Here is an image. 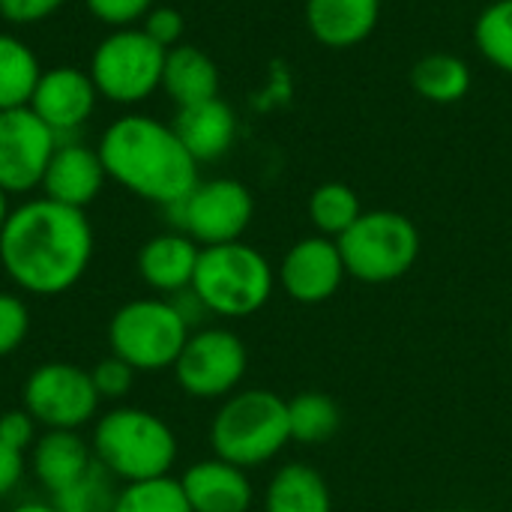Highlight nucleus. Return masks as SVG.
<instances>
[{
  "mask_svg": "<svg viewBox=\"0 0 512 512\" xmlns=\"http://www.w3.org/2000/svg\"><path fill=\"white\" fill-rule=\"evenodd\" d=\"M90 261L93 228L87 213L45 195L12 207L0 228V267L24 294H66L81 282Z\"/></svg>",
  "mask_w": 512,
  "mask_h": 512,
  "instance_id": "obj_1",
  "label": "nucleus"
},
{
  "mask_svg": "<svg viewBox=\"0 0 512 512\" xmlns=\"http://www.w3.org/2000/svg\"><path fill=\"white\" fill-rule=\"evenodd\" d=\"M96 150L108 180L159 207L180 204L201 180V165L183 147L174 126L150 114L117 117L102 132Z\"/></svg>",
  "mask_w": 512,
  "mask_h": 512,
  "instance_id": "obj_2",
  "label": "nucleus"
},
{
  "mask_svg": "<svg viewBox=\"0 0 512 512\" xmlns=\"http://www.w3.org/2000/svg\"><path fill=\"white\" fill-rule=\"evenodd\" d=\"M93 459L123 486L168 477L177 462V435L153 411L120 405L93 426Z\"/></svg>",
  "mask_w": 512,
  "mask_h": 512,
  "instance_id": "obj_3",
  "label": "nucleus"
},
{
  "mask_svg": "<svg viewBox=\"0 0 512 512\" xmlns=\"http://www.w3.org/2000/svg\"><path fill=\"white\" fill-rule=\"evenodd\" d=\"M288 444V399L276 396L273 390L231 393L210 423L213 456L243 471L273 462Z\"/></svg>",
  "mask_w": 512,
  "mask_h": 512,
  "instance_id": "obj_4",
  "label": "nucleus"
},
{
  "mask_svg": "<svg viewBox=\"0 0 512 512\" xmlns=\"http://www.w3.org/2000/svg\"><path fill=\"white\" fill-rule=\"evenodd\" d=\"M276 273L270 261L249 243L207 246L198 255L192 291L210 315L249 318L273 297Z\"/></svg>",
  "mask_w": 512,
  "mask_h": 512,
  "instance_id": "obj_5",
  "label": "nucleus"
},
{
  "mask_svg": "<svg viewBox=\"0 0 512 512\" xmlns=\"http://www.w3.org/2000/svg\"><path fill=\"white\" fill-rule=\"evenodd\" d=\"M336 243L348 276L366 285H387L411 273L423 246L414 219L396 210L363 213Z\"/></svg>",
  "mask_w": 512,
  "mask_h": 512,
  "instance_id": "obj_6",
  "label": "nucleus"
},
{
  "mask_svg": "<svg viewBox=\"0 0 512 512\" xmlns=\"http://www.w3.org/2000/svg\"><path fill=\"white\" fill-rule=\"evenodd\" d=\"M192 327L171 300L144 297L120 306L108 321V348L135 372L174 369Z\"/></svg>",
  "mask_w": 512,
  "mask_h": 512,
  "instance_id": "obj_7",
  "label": "nucleus"
},
{
  "mask_svg": "<svg viewBox=\"0 0 512 512\" xmlns=\"http://www.w3.org/2000/svg\"><path fill=\"white\" fill-rule=\"evenodd\" d=\"M165 48L141 27L111 30L90 57V78L96 93L117 105H138L162 87Z\"/></svg>",
  "mask_w": 512,
  "mask_h": 512,
  "instance_id": "obj_8",
  "label": "nucleus"
},
{
  "mask_svg": "<svg viewBox=\"0 0 512 512\" xmlns=\"http://www.w3.org/2000/svg\"><path fill=\"white\" fill-rule=\"evenodd\" d=\"M171 210L177 231L192 237L201 249L237 243L255 216V198L246 183L231 177L198 180V186Z\"/></svg>",
  "mask_w": 512,
  "mask_h": 512,
  "instance_id": "obj_9",
  "label": "nucleus"
},
{
  "mask_svg": "<svg viewBox=\"0 0 512 512\" xmlns=\"http://www.w3.org/2000/svg\"><path fill=\"white\" fill-rule=\"evenodd\" d=\"M99 402L90 369L63 360L36 366L21 390V408L39 423V429L78 432L96 417Z\"/></svg>",
  "mask_w": 512,
  "mask_h": 512,
  "instance_id": "obj_10",
  "label": "nucleus"
},
{
  "mask_svg": "<svg viewBox=\"0 0 512 512\" xmlns=\"http://www.w3.org/2000/svg\"><path fill=\"white\" fill-rule=\"evenodd\" d=\"M249 369V351L234 330L204 327L192 333L174 363L177 387L201 402L228 399Z\"/></svg>",
  "mask_w": 512,
  "mask_h": 512,
  "instance_id": "obj_11",
  "label": "nucleus"
},
{
  "mask_svg": "<svg viewBox=\"0 0 512 512\" xmlns=\"http://www.w3.org/2000/svg\"><path fill=\"white\" fill-rule=\"evenodd\" d=\"M57 144V135L30 108L0 111V189L6 195L39 189Z\"/></svg>",
  "mask_w": 512,
  "mask_h": 512,
  "instance_id": "obj_12",
  "label": "nucleus"
},
{
  "mask_svg": "<svg viewBox=\"0 0 512 512\" xmlns=\"http://www.w3.org/2000/svg\"><path fill=\"white\" fill-rule=\"evenodd\" d=\"M279 285L282 291L303 306H318L327 303L345 282L348 270L339 252V243L321 234L297 240L282 264H279Z\"/></svg>",
  "mask_w": 512,
  "mask_h": 512,
  "instance_id": "obj_13",
  "label": "nucleus"
},
{
  "mask_svg": "<svg viewBox=\"0 0 512 512\" xmlns=\"http://www.w3.org/2000/svg\"><path fill=\"white\" fill-rule=\"evenodd\" d=\"M96 99L99 93L87 69L51 66L42 69V78L27 108L57 135V141H63L66 135L72 138L90 120Z\"/></svg>",
  "mask_w": 512,
  "mask_h": 512,
  "instance_id": "obj_14",
  "label": "nucleus"
},
{
  "mask_svg": "<svg viewBox=\"0 0 512 512\" xmlns=\"http://www.w3.org/2000/svg\"><path fill=\"white\" fill-rule=\"evenodd\" d=\"M105 180H108V174L99 159V150H93L81 141H60L45 168L39 189L45 198H51L57 204L84 210L87 204H93L99 198Z\"/></svg>",
  "mask_w": 512,
  "mask_h": 512,
  "instance_id": "obj_15",
  "label": "nucleus"
},
{
  "mask_svg": "<svg viewBox=\"0 0 512 512\" xmlns=\"http://www.w3.org/2000/svg\"><path fill=\"white\" fill-rule=\"evenodd\" d=\"M180 486L192 512H249L252 507L249 474L219 456L189 465Z\"/></svg>",
  "mask_w": 512,
  "mask_h": 512,
  "instance_id": "obj_16",
  "label": "nucleus"
},
{
  "mask_svg": "<svg viewBox=\"0 0 512 512\" xmlns=\"http://www.w3.org/2000/svg\"><path fill=\"white\" fill-rule=\"evenodd\" d=\"M381 21V0H306V27L324 48L363 45Z\"/></svg>",
  "mask_w": 512,
  "mask_h": 512,
  "instance_id": "obj_17",
  "label": "nucleus"
},
{
  "mask_svg": "<svg viewBox=\"0 0 512 512\" xmlns=\"http://www.w3.org/2000/svg\"><path fill=\"white\" fill-rule=\"evenodd\" d=\"M198 255H201V246L183 231L156 234L138 249V276L156 294L174 297L192 288Z\"/></svg>",
  "mask_w": 512,
  "mask_h": 512,
  "instance_id": "obj_18",
  "label": "nucleus"
},
{
  "mask_svg": "<svg viewBox=\"0 0 512 512\" xmlns=\"http://www.w3.org/2000/svg\"><path fill=\"white\" fill-rule=\"evenodd\" d=\"M171 126L198 165L222 159L234 147V138H237V114L219 96L177 108V117Z\"/></svg>",
  "mask_w": 512,
  "mask_h": 512,
  "instance_id": "obj_19",
  "label": "nucleus"
},
{
  "mask_svg": "<svg viewBox=\"0 0 512 512\" xmlns=\"http://www.w3.org/2000/svg\"><path fill=\"white\" fill-rule=\"evenodd\" d=\"M93 447L78 435L66 429H42L36 444L30 447V471L39 480V486L48 495H57L60 489L72 486L78 477H84L93 465Z\"/></svg>",
  "mask_w": 512,
  "mask_h": 512,
  "instance_id": "obj_20",
  "label": "nucleus"
},
{
  "mask_svg": "<svg viewBox=\"0 0 512 512\" xmlns=\"http://www.w3.org/2000/svg\"><path fill=\"white\" fill-rule=\"evenodd\" d=\"M162 90L177 102V108L207 102L219 96V66L198 45H174L165 54Z\"/></svg>",
  "mask_w": 512,
  "mask_h": 512,
  "instance_id": "obj_21",
  "label": "nucleus"
},
{
  "mask_svg": "<svg viewBox=\"0 0 512 512\" xmlns=\"http://www.w3.org/2000/svg\"><path fill=\"white\" fill-rule=\"evenodd\" d=\"M264 512H333L330 486L312 465H282L267 483Z\"/></svg>",
  "mask_w": 512,
  "mask_h": 512,
  "instance_id": "obj_22",
  "label": "nucleus"
},
{
  "mask_svg": "<svg viewBox=\"0 0 512 512\" xmlns=\"http://www.w3.org/2000/svg\"><path fill=\"white\" fill-rule=\"evenodd\" d=\"M471 66L450 51H432L411 66V87L432 105H453L471 93Z\"/></svg>",
  "mask_w": 512,
  "mask_h": 512,
  "instance_id": "obj_23",
  "label": "nucleus"
},
{
  "mask_svg": "<svg viewBox=\"0 0 512 512\" xmlns=\"http://www.w3.org/2000/svg\"><path fill=\"white\" fill-rule=\"evenodd\" d=\"M42 78V66L27 42L0 33V111L27 108Z\"/></svg>",
  "mask_w": 512,
  "mask_h": 512,
  "instance_id": "obj_24",
  "label": "nucleus"
},
{
  "mask_svg": "<svg viewBox=\"0 0 512 512\" xmlns=\"http://www.w3.org/2000/svg\"><path fill=\"white\" fill-rule=\"evenodd\" d=\"M288 426H291V441L303 447H318L336 438V432L342 429V411L333 396L306 390L288 399Z\"/></svg>",
  "mask_w": 512,
  "mask_h": 512,
  "instance_id": "obj_25",
  "label": "nucleus"
},
{
  "mask_svg": "<svg viewBox=\"0 0 512 512\" xmlns=\"http://www.w3.org/2000/svg\"><path fill=\"white\" fill-rule=\"evenodd\" d=\"M363 213L366 210L360 204V195L348 183L330 180L315 186V192L309 195V222L321 237L339 240Z\"/></svg>",
  "mask_w": 512,
  "mask_h": 512,
  "instance_id": "obj_26",
  "label": "nucleus"
},
{
  "mask_svg": "<svg viewBox=\"0 0 512 512\" xmlns=\"http://www.w3.org/2000/svg\"><path fill=\"white\" fill-rule=\"evenodd\" d=\"M474 45L495 69L512 75V0H495L477 15Z\"/></svg>",
  "mask_w": 512,
  "mask_h": 512,
  "instance_id": "obj_27",
  "label": "nucleus"
},
{
  "mask_svg": "<svg viewBox=\"0 0 512 512\" xmlns=\"http://www.w3.org/2000/svg\"><path fill=\"white\" fill-rule=\"evenodd\" d=\"M117 495V480L99 462H93L84 477L51 495V504L57 507V512H114Z\"/></svg>",
  "mask_w": 512,
  "mask_h": 512,
  "instance_id": "obj_28",
  "label": "nucleus"
},
{
  "mask_svg": "<svg viewBox=\"0 0 512 512\" xmlns=\"http://www.w3.org/2000/svg\"><path fill=\"white\" fill-rule=\"evenodd\" d=\"M114 512H192V507L186 501L180 480L168 474V477L120 486Z\"/></svg>",
  "mask_w": 512,
  "mask_h": 512,
  "instance_id": "obj_29",
  "label": "nucleus"
},
{
  "mask_svg": "<svg viewBox=\"0 0 512 512\" xmlns=\"http://www.w3.org/2000/svg\"><path fill=\"white\" fill-rule=\"evenodd\" d=\"M30 333V309L27 303L12 294L0 291V360L15 354Z\"/></svg>",
  "mask_w": 512,
  "mask_h": 512,
  "instance_id": "obj_30",
  "label": "nucleus"
},
{
  "mask_svg": "<svg viewBox=\"0 0 512 512\" xmlns=\"http://www.w3.org/2000/svg\"><path fill=\"white\" fill-rule=\"evenodd\" d=\"M87 12L111 30L138 27L153 9V0H84Z\"/></svg>",
  "mask_w": 512,
  "mask_h": 512,
  "instance_id": "obj_31",
  "label": "nucleus"
},
{
  "mask_svg": "<svg viewBox=\"0 0 512 512\" xmlns=\"http://www.w3.org/2000/svg\"><path fill=\"white\" fill-rule=\"evenodd\" d=\"M90 378H93V387L99 393V399H126L132 384H135V369L129 363H123L120 357L108 354L105 360H99L93 369H90Z\"/></svg>",
  "mask_w": 512,
  "mask_h": 512,
  "instance_id": "obj_32",
  "label": "nucleus"
},
{
  "mask_svg": "<svg viewBox=\"0 0 512 512\" xmlns=\"http://www.w3.org/2000/svg\"><path fill=\"white\" fill-rule=\"evenodd\" d=\"M141 30H144L156 45H162V48L168 51V48H174V45L183 42L186 21H183V15H180L174 6H153V9L144 15Z\"/></svg>",
  "mask_w": 512,
  "mask_h": 512,
  "instance_id": "obj_33",
  "label": "nucleus"
},
{
  "mask_svg": "<svg viewBox=\"0 0 512 512\" xmlns=\"http://www.w3.org/2000/svg\"><path fill=\"white\" fill-rule=\"evenodd\" d=\"M39 438V423L24 411V408H12L0 414V441L18 453H27Z\"/></svg>",
  "mask_w": 512,
  "mask_h": 512,
  "instance_id": "obj_34",
  "label": "nucleus"
},
{
  "mask_svg": "<svg viewBox=\"0 0 512 512\" xmlns=\"http://www.w3.org/2000/svg\"><path fill=\"white\" fill-rule=\"evenodd\" d=\"M66 0H0V15L9 24H39L45 18H51Z\"/></svg>",
  "mask_w": 512,
  "mask_h": 512,
  "instance_id": "obj_35",
  "label": "nucleus"
},
{
  "mask_svg": "<svg viewBox=\"0 0 512 512\" xmlns=\"http://www.w3.org/2000/svg\"><path fill=\"white\" fill-rule=\"evenodd\" d=\"M24 471H27V459H24V453H18V450L6 447V444L0 441V501H3V498H9V495L21 486Z\"/></svg>",
  "mask_w": 512,
  "mask_h": 512,
  "instance_id": "obj_36",
  "label": "nucleus"
},
{
  "mask_svg": "<svg viewBox=\"0 0 512 512\" xmlns=\"http://www.w3.org/2000/svg\"><path fill=\"white\" fill-rule=\"evenodd\" d=\"M9 512H57V507L51 501H24V504L12 507Z\"/></svg>",
  "mask_w": 512,
  "mask_h": 512,
  "instance_id": "obj_37",
  "label": "nucleus"
},
{
  "mask_svg": "<svg viewBox=\"0 0 512 512\" xmlns=\"http://www.w3.org/2000/svg\"><path fill=\"white\" fill-rule=\"evenodd\" d=\"M9 210H12V207H9V195L0 189V228H3V222H6V216H9Z\"/></svg>",
  "mask_w": 512,
  "mask_h": 512,
  "instance_id": "obj_38",
  "label": "nucleus"
},
{
  "mask_svg": "<svg viewBox=\"0 0 512 512\" xmlns=\"http://www.w3.org/2000/svg\"><path fill=\"white\" fill-rule=\"evenodd\" d=\"M483 512H492V510H483Z\"/></svg>",
  "mask_w": 512,
  "mask_h": 512,
  "instance_id": "obj_39",
  "label": "nucleus"
}]
</instances>
